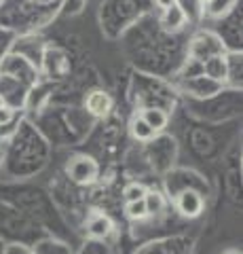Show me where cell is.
I'll list each match as a JSON object with an SVG mask.
<instances>
[{
    "label": "cell",
    "mask_w": 243,
    "mask_h": 254,
    "mask_svg": "<svg viewBox=\"0 0 243 254\" xmlns=\"http://www.w3.org/2000/svg\"><path fill=\"white\" fill-rule=\"evenodd\" d=\"M66 172L74 185H93L99 178V163L89 155H76L70 159Z\"/></svg>",
    "instance_id": "6da1fadb"
},
{
    "label": "cell",
    "mask_w": 243,
    "mask_h": 254,
    "mask_svg": "<svg viewBox=\"0 0 243 254\" xmlns=\"http://www.w3.org/2000/svg\"><path fill=\"white\" fill-rule=\"evenodd\" d=\"M214 55H224V43L222 38L214 32H199L191 43V58L197 62H205Z\"/></svg>",
    "instance_id": "7a4b0ae2"
},
{
    "label": "cell",
    "mask_w": 243,
    "mask_h": 254,
    "mask_svg": "<svg viewBox=\"0 0 243 254\" xmlns=\"http://www.w3.org/2000/svg\"><path fill=\"white\" fill-rule=\"evenodd\" d=\"M174 208L182 218L194 220L205 212V195L194 189L180 190L178 195H174Z\"/></svg>",
    "instance_id": "3957f363"
},
{
    "label": "cell",
    "mask_w": 243,
    "mask_h": 254,
    "mask_svg": "<svg viewBox=\"0 0 243 254\" xmlns=\"http://www.w3.org/2000/svg\"><path fill=\"white\" fill-rule=\"evenodd\" d=\"M85 231H87L91 240L106 242L116 233V227H114V220L108 216L106 212L93 210L87 214V218H85Z\"/></svg>",
    "instance_id": "277c9868"
},
{
    "label": "cell",
    "mask_w": 243,
    "mask_h": 254,
    "mask_svg": "<svg viewBox=\"0 0 243 254\" xmlns=\"http://www.w3.org/2000/svg\"><path fill=\"white\" fill-rule=\"evenodd\" d=\"M136 254H193V240H188V237H167V240L146 244Z\"/></svg>",
    "instance_id": "5b68a950"
},
{
    "label": "cell",
    "mask_w": 243,
    "mask_h": 254,
    "mask_svg": "<svg viewBox=\"0 0 243 254\" xmlns=\"http://www.w3.org/2000/svg\"><path fill=\"white\" fill-rule=\"evenodd\" d=\"M182 89L193 95V98H199V100H205V98H214V95L222 93L224 85L211 81L205 74H197V76H191V78H184L182 83Z\"/></svg>",
    "instance_id": "8992f818"
},
{
    "label": "cell",
    "mask_w": 243,
    "mask_h": 254,
    "mask_svg": "<svg viewBox=\"0 0 243 254\" xmlns=\"http://www.w3.org/2000/svg\"><path fill=\"white\" fill-rule=\"evenodd\" d=\"M201 72L205 74L211 81L220 83V85H226L231 81V64H229V58L224 55H214L201 64Z\"/></svg>",
    "instance_id": "52a82bcc"
},
{
    "label": "cell",
    "mask_w": 243,
    "mask_h": 254,
    "mask_svg": "<svg viewBox=\"0 0 243 254\" xmlns=\"http://www.w3.org/2000/svg\"><path fill=\"white\" fill-rule=\"evenodd\" d=\"M85 108H87V113L93 115V117H108L112 110V95L104 91V89H96L91 91L87 98H85Z\"/></svg>",
    "instance_id": "ba28073f"
},
{
    "label": "cell",
    "mask_w": 243,
    "mask_h": 254,
    "mask_svg": "<svg viewBox=\"0 0 243 254\" xmlns=\"http://www.w3.org/2000/svg\"><path fill=\"white\" fill-rule=\"evenodd\" d=\"M34 254H74L72 246L57 237H41L38 242L32 244Z\"/></svg>",
    "instance_id": "9c48e42d"
},
{
    "label": "cell",
    "mask_w": 243,
    "mask_h": 254,
    "mask_svg": "<svg viewBox=\"0 0 243 254\" xmlns=\"http://www.w3.org/2000/svg\"><path fill=\"white\" fill-rule=\"evenodd\" d=\"M144 205H146V214L148 218H159L165 214L167 208V197L156 189H148L144 195Z\"/></svg>",
    "instance_id": "30bf717a"
},
{
    "label": "cell",
    "mask_w": 243,
    "mask_h": 254,
    "mask_svg": "<svg viewBox=\"0 0 243 254\" xmlns=\"http://www.w3.org/2000/svg\"><path fill=\"white\" fill-rule=\"evenodd\" d=\"M140 117L144 119V123L150 127L154 133H161L167 127V123H169V115L163 108H159V106H148V108H144L142 113H140Z\"/></svg>",
    "instance_id": "8fae6325"
},
{
    "label": "cell",
    "mask_w": 243,
    "mask_h": 254,
    "mask_svg": "<svg viewBox=\"0 0 243 254\" xmlns=\"http://www.w3.org/2000/svg\"><path fill=\"white\" fill-rule=\"evenodd\" d=\"M163 26H165L167 30H171V32H178V30H182L186 26V17H184V13L180 11L178 4L163 11Z\"/></svg>",
    "instance_id": "7c38bea8"
},
{
    "label": "cell",
    "mask_w": 243,
    "mask_h": 254,
    "mask_svg": "<svg viewBox=\"0 0 243 254\" xmlns=\"http://www.w3.org/2000/svg\"><path fill=\"white\" fill-rule=\"evenodd\" d=\"M129 131H131V136L136 138L138 142H150L152 138H156V133L144 123V119L136 115L131 119V123H129Z\"/></svg>",
    "instance_id": "4fadbf2b"
},
{
    "label": "cell",
    "mask_w": 243,
    "mask_h": 254,
    "mask_svg": "<svg viewBox=\"0 0 243 254\" xmlns=\"http://www.w3.org/2000/svg\"><path fill=\"white\" fill-rule=\"evenodd\" d=\"M235 2L237 0H211V2L203 6V15H207V17H224L235 6Z\"/></svg>",
    "instance_id": "5bb4252c"
},
{
    "label": "cell",
    "mask_w": 243,
    "mask_h": 254,
    "mask_svg": "<svg viewBox=\"0 0 243 254\" xmlns=\"http://www.w3.org/2000/svg\"><path fill=\"white\" fill-rule=\"evenodd\" d=\"M148 187L144 185V182H138V180H131L129 185H125L123 189V199L125 203H131V201H142L144 195H146Z\"/></svg>",
    "instance_id": "9a60e30c"
},
{
    "label": "cell",
    "mask_w": 243,
    "mask_h": 254,
    "mask_svg": "<svg viewBox=\"0 0 243 254\" xmlns=\"http://www.w3.org/2000/svg\"><path fill=\"white\" fill-rule=\"evenodd\" d=\"M125 216L133 222H142L148 220V214H146V205L144 199L142 201H131V203H125Z\"/></svg>",
    "instance_id": "2e32d148"
},
{
    "label": "cell",
    "mask_w": 243,
    "mask_h": 254,
    "mask_svg": "<svg viewBox=\"0 0 243 254\" xmlns=\"http://www.w3.org/2000/svg\"><path fill=\"white\" fill-rule=\"evenodd\" d=\"M76 254H110V248L106 246V242H97V240H89L83 246L81 252Z\"/></svg>",
    "instance_id": "e0dca14e"
},
{
    "label": "cell",
    "mask_w": 243,
    "mask_h": 254,
    "mask_svg": "<svg viewBox=\"0 0 243 254\" xmlns=\"http://www.w3.org/2000/svg\"><path fill=\"white\" fill-rule=\"evenodd\" d=\"M0 254H34V252H32V246L28 244H4Z\"/></svg>",
    "instance_id": "ac0fdd59"
},
{
    "label": "cell",
    "mask_w": 243,
    "mask_h": 254,
    "mask_svg": "<svg viewBox=\"0 0 243 254\" xmlns=\"http://www.w3.org/2000/svg\"><path fill=\"white\" fill-rule=\"evenodd\" d=\"M13 119H15V108L9 106V104H4L2 108H0V127L13 123Z\"/></svg>",
    "instance_id": "d6986e66"
},
{
    "label": "cell",
    "mask_w": 243,
    "mask_h": 254,
    "mask_svg": "<svg viewBox=\"0 0 243 254\" xmlns=\"http://www.w3.org/2000/svg\"><path fill=\"white\" fill-rule=\"evenodd\" d=\"M85 4V0H66V11L68 13H78V11H81V6Z\"/></svg>",
    "instance_id": "ffe728a7"
},
{
    "label": "cell",
    "mask_w": 243,
    "mask_h": 254,
    "mask_svg": "<svg viewBox=\"0 0 243 254\" xmlns=\"http://www.w3.org/2000/svg\"><path fill=\"white\" fill-rule=\"evenodd\" d=\"M154 4L159 6L161 11H165V9H169V6H174V4H176V0H154Z\"/></svg>",
    "instance_id": "44dd1931"
},
{
    "label": "cell",
    "mask_w": 243,
    "mask_h": 254,
    "mask_svg": "<svg viewBox=\"0 0 243 254\" xmlns=\"http://www.w3.org/2000/svg\"><path fill=\"white\" fill-rule=\"evenodd\" d=\"M222 254H241V252H239V250H235V248H231V250H224Z\"/></svg>",
    "instance_id": "7402d4cb"
},
{
    "label": "cell",
    "mask_w": 243,
    "mask_h": 254,
    "mask_svg": "<svg viewBox=\"0 0 243 254\" xmlns=\"http://www.w3.org/2000/svg\"><path fill=\"white\" fill-rule=\"evenodd\" d=\"M4 104H6V102H4V100H2V95H0V108H2V106H4Z\"/></svg>",
    "instance_id": "603a6c76"
},
{
    "label": "cell",
    "mask_w": 243,
    "mask_h": 254,
    "mask_svg": "<svg viewBox=\"0 0 243 254\" xmlns=\"http://www.w3.org/2000/svg\"><path fill=\"white\" fill-rule=\"evenodd\" d=\"M201 2H203V6H205L207 2H211V0H201Z\"/></svg>",
    "instance_id": "cb8c5ba5"
},
{
    "label": "cell",
    "mask_w": 243,
    "mask_h": 254,
    "mask_svg": "<svg viewBox=\"0 0 243 254\" xmlns=\"http://www.w3.org/2000/svg\"><path fill=\"white\" fill-rule=\"evenodd\" d=\"M0 2H2V0H0Z\"/></svg>",
    "instance_id": "d4e9b609"
}]
</instances>
